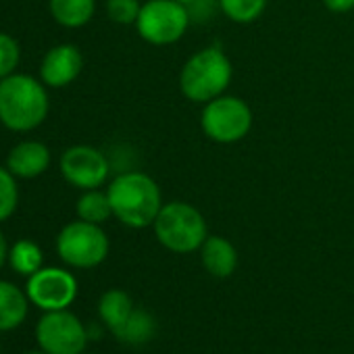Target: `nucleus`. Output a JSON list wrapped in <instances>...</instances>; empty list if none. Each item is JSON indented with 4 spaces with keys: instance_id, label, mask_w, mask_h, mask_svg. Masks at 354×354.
<instances>
[{
    "instance_id": "nucleus-8",
    "label": "nucleus",
    "mask_w": 354,
    "mask_h": 354,
    "mask_svg": "<svg viewBox=\"0 0 354 354\" xmlns=\"http://www.w3.org/2000/svg\"><path fill=\"white\" fill-rule=\"evenodd\" d=\"M36 339L46 354H82L88 344V331L67 308L46 310L36 325Z\"/></svg>"
},
{
    "instance_id": "nucleus-22",
    "label": "nucleus",
    "mask_w": 354,
    "mask_h": 354,
    "mask_svg": "<svg viewBox=\"0 0 354 354\" xmlns=\"http://www.w3.org/2000/svg\"><path fill=\"white\" fill-rule=\"evenodd\" d=\"M140 0H106V13L119 26H131L140 15Z\"/></svg>"
},
{
    "instance_id": "nucleus-23",
    "label": "nucleus",
    "mask_w": 354,
    "mask_h": 354,
    "mask_svg": "<svg viewBox=\"0 0 354 354\" xmlns=\"http://www.w3.org/2000/svg\"><path fill=\"white\" fill-rule=\"evenodd\" d=\"M19 65V44L9 34L0 32V80L15 73Z\"/></svg>"
},
{
    "instance_id": "nucleus-5",
    "label": "nucleus",
    "mask_w": 354,
    "mask_h": 354,
    "mask_svg": "<svg viewBox=\"0 0 354 354\" xmlns=\"http://www.w3.org/2000/svg\"><path fill=\"white\" fill-rule=\"evenodd\" d=\"M190 26V15L180 0H148L142 5L136 28L142 40L167 46L182 40Z\"/></svg>"
},
{
    "instance_id": "nucleus-17",
    "label": "nucleus",
    "mask_w": 354,
    "mask_h": 354,
    "mask_svg": "<svg viewBox=\"0 0 354 354\" xmlns=\"http://www.w3.org/2000/svg\"><path fill=\"white\" fill-rule=\"evenodd\" d=\"M77 217L82 221H88V223H104L111 215H113V207H111V201H109V194L106 192H100L98 188L96 190H86L80 201H77Z\"/></svg>"
},
{
    "instance_id": "nucleus-11",
    "label": "nucleus",
    "mask_w": 354,
    "mask_h": 354,
    "mask_svg": "<svg viewBox=\"0 0 354 354\" xmlns=\"http://www.w3.org/2000/svg\"><path fill=\"white\" fill-rule=\"evenodd\" d=\"M84 57L73 44H59L46 53L40 65V77L50 88H65L82 73Z\"/></svg>"
},
{
    "instance_id": "nucleus-2",
    "label": "nucleus",
    "mask_w": 354,
    "mask_h": 354,
    "mask_svg": "<svg viewBox=\"0 0 354 354\" xmlns=\"http://www.w3.org/2000/svg\"><path fill=\"white\" fill-rule=\"evenodd\" d=\"M48 94L44 86L24 73L0 80V121L13 131H30L44 123Z\"/></svg>"
},
{
    "instance_id": "nucleus-27",
    "label": "nucleus",
    "mask_w": 354,
    "mask_h": 354,
    "mask_svg": "<svg viewBox=\"0 0 354 354\" xmlns=\"http://www.w3.org/2000/svg\"><path fill=\"white\" fill-rule=\"evenodd\" d=\"M28 354H46L44 350H40V352H28Z\"/></svg>"
},
{
    "instance_id": "nucleus-20",
    "label": "nucleus",
    "mask_w": 354,
    "mask_h": 354,
    "mask_svg": "<svg viewBox=\"0 0 354 354\" xmlns=\"http://www.w3.org/2000/svg\"><path fill=\"white\" fill-rule=\"evenodd\" d=\"M219 9L234 24H252L265 13L267 0H219Z\"/></svg>"
},
{
    "instance_id": "nucleus-1",
    "label": "nucleus",
    "mask_w": 354,
    "mask_h": 354,
    "mask_svg": "<svg viewBox=\"0 0 354 354\" xmlns=\"http://www.w3.org/2000/svg\"><path fill=\"white\" fill-rule=\"evenodd\" d=\"M109 201L113 215L127 227H148L154 223L158 211L162 209V196L158 184L148 173L123 171L111 182Z\"/></svg>"
},
{
    "instance_id": "nucleus-9",
    "label": "nucleus",
    "mask_w": 354,
    "mask_h": 354,
    "mask_svg": "<svg viewBox=\"0 0 354 354\" xmlns=\"http://www.w3.org/2000/svg\"><path fill=\"white\" fill-rule=\"evenodd\" d=\"M111 171V162L94 146H71L61 156V173L65 180L80 190H96L100 188Z\"/></svg>"
},
{
    "instance_id": "nucleus-28",
    "label": "nucleus",
    "mask_w": 354,
    "mask_h": 354,
    "mask_svg": "<svg viewBox=\"0 0 354 354\" xmlns=\"http://www.w3.org/2000/svg\"><path fill=\"white\" fill-rule=\"evenodd\" d=\"M180 3H182V5H186V3H190V0H180Z\"/></svg>"
},
{
    "instance_id": "nucleus-15",
    "label": "nucleus",
    "mask_w": 354,
    "mask_h": 354,
    "mask_svg": "<svg viewBox=\"0 0 354 354\" xmlns=\"http://www.w3.org/2000/svg\"><path fill=\"white\" fill-rule=\"evenodd\" d=\"M133 302L129 298L127 292L123 290H109L102 294L100 302H98V313H100V319L104 321V325L117 333L129 319V315L133 313Z\"/></svg>"
},
{
    "instance_id": "nucleus-10",
    "label": "nucleus",
    "mask_w": 354,
    "mask_h": 354,
    "mask_svg": "<svg viewBox=\"0 0 354 354\" xmlns=\"http://www.w3.org/2000/svg\"><path fill=\"white\" fill-rule=\"evenodd\" d=\"M26 294L30 302L44 310H63L77 296L75 277L59 267H46L28 277Z\"/></svg>"
},
{
    "instance_id": "nucleus-19",
    "label": "nucleus",
    "mask_w": 354,
    "mask_h": 354,
    "mask_svg": "<svg viewBox=\"0 0 354 354\" xmlns=\"http://www.w3.org/2000/svg\"><path fill=\"white\" fill-rule=\"evenodd\" d=\"M154 319L148 310L144 308H133V313L129 315L127 323L115 333V337H119L125 344H146L152 335H154Z\"/></svg>"
},
{
    "instance_id": "nucleus-16",
    "label": "nucleus",
    "mask_w": 354,
    "mask_h": 354,
    "mask_svg": "<svg viewBox=\"0 0 354 354\" xmlns=\"http://www.w3.org/2000/svg\"><path fill=\"white\" fill-rule=\"evenodd\" d=\"M96 11V0H50L53 19L63 28H82L90 24Z\"/></svg>"
},
{
    "instance_id": "nucleus-4",
    "label": "nucleus",
    "mask_w": 354,
    "mask_h": 354,
    "mask_svg": "<svg viewBox=\"0 0 354 354\" xmlns=\"http://www.w3.org/2000/svg\"><path fill=\"white\" fill-rule=\"evenodd\" d=\"M152 227H154L158 242L167 250L177 252V254L198 250L209 238L203 213L196 207L182 203V201L162 205Z\"/></svg>"
},
{
    "instance_id": "nucleus-24",
    "label": "nucleus",
    "mask_w": 354,
    "mask_h": 354,
    "mask_svg": "<svg viewBox=\"0 0 354 354\" xmlns=\"http://www.w3.org/2000/svg\"><path fill=\"white\" fill-rule=\"evenodd\" d=\"M184 7L190 15V24H205L213 19L215 11L219 9V0H190Z\"/></svg>"
},
{
    "instance_id": "nucleus-18",
    "label": "nucleus",
    "mask_w": 354,
    "mask_h": 354,
    "mask_svg": "<svg viewBox=\"0 0 354 354\" xmlns=\"http://www.w3.org/2000/svg\"><path fill=\"white\" fill-rule=\"evenodd\" d=\"M42 261H44L42 250L32 240H19L9 250V263H11V267L19 275H26V277H30L36 271H40L42 269Z\"/></svg>"
},
{
    "instance_id": "nucleus-6",
    "label": "nucleus",
    "mask_w": 354,
    "mask_h": 354,
    "mask_svg": "<svg viewBox=\"0 0 354 354\" xmlns=\"http://www.w3.org/2000/svg\"><path fill=\"white\" fill-rule=\"evenodd\" d=\"M203 131L217 144H234L248 136L252 111L238 96H217L203 109Z\"/></svg>"
},
{
    "instance_id": "nucleus-14",
    "label": "nucleus",
    "mask_w": 354,
    "mask_h": 354,
    "mask_svg": "<svg viewBox=\"0 0 354 354\" xmlns=\"http://www.w3.org/2000/svg\"><path fill=\"white\" fill-rule=\"evenodd\" d=\"M28 294L11 281H0V331L17 329L28 317Z\"/></svg>"
},
{
    "instance_id": "nucleus-7",
    "label": "nucleus",
    "mask_w": 354,
    "mask_h": 354,
    "mask_svg": "<svg viewBox=\"0 0 354 354\" xmlns=\"http://www.w3.org/2000/svg\"><path fill=\"white\" fill-rule=\"evenodd\" d=\"M59 257L77 269H92L109 254V238L96 223L73 221L65 225L57 238Z\"/></svg>"
},
{
    "instance_id": "nucleus-13",
    "label": "nucleus",
    "mask_w": 354,
    "mask_h": 354,
    "mask_svg": "<svg viewBox=\"0 0 354 354\" xmlns=\"http://www.w3.org/2000/svg\"><path fill=\"white\" fill-rule=\"evenodd\" d=\"M201 250H203V265L211 275L223 279L236 271L238 252L230 240H225L221 236H211L205 240Z\"/></svg>"
},
{
    "instance_id": "nucleus-3",
    "label": "nucleus",
    "mask_w": 354,
    "mask_h": 354,
    "mask_svg": "<svg viewBox=\"0 0 354 354\" xmlns=\"http://www.w3.org/2000/svg\"><path fill=\"white\" fill-rule=\"evenodd\" d=\"M234 67L230 57L217 48L209 46L192 55L180 73V90L192 102H211L221 96L232 84Z\"/></svg>"
},
{
    "instance_id": "nucleus-25",
    "label": "nucleus",
    "mask_w": 354,
    "mask_h": 354,
    "mask_svg": "<svg viewBox=\"0 0 354 354\" xmlns=\"http://www.w3.org/2000/svg\"><path fill=\"white\" fill-rule=\"evenodd\" d=\"M323 5L331 13H348L354 9V0H323Z\"/></svg>"
},
{
    "instance_id": "nucleus-21",
    "label": "nucleus",
    "mask_w": 354,
    "mask_h": 354,
    "mask_svg": "<svg viewBox=\"0 0 354 354\" xmlns=\"http://www.w3.org/2000/svg\"><path fill=\"white\" fill-rule=\"evenodd\" d=\"M19 203V190H17V182H15V175L0 167V223L7 221Z\"/></svg>"
},
{
    "instance_id": "nucleus-12",
    "label": "nucleus",
    "mask_w": 354,
    "mask_h": 354,
    "mask_svg": "<svg viewBox=\"0 0 354 354\" xmlns=\"http://www.w3.org/2000/svg\"><path fill=\"white\" fill-rule=\"evenodd\" d=\"M50 165V150L42 142H21L17 144L9 158H7V169L15 177H24V180H32V177L42 175Z\"/></svg>"
},
{
    "instance_id": "nucleus-26",
    "label": "nucleus",
    "mask_w": 354,
    "mask_h": 354,
    "mask_svg": "<svg viewBox=\"0 0 354 354\" xmlns=\"http://www.w3.org/2000/svg\"><path fill=\"white\" fill-rule=\"evenodd\" d=\"M9 259V244H7V238L0 232V267H3Z\"/></svg>"
}]
</instances>
